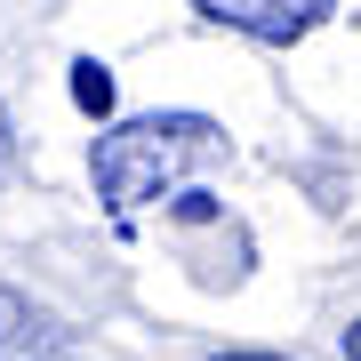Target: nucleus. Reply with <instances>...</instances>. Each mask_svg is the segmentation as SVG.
<instances>
[{"mask_svg":"<svg viewBox=\"0 0 361 361\" xmlns=\"http://www.w3.org/2000/svg\"><path fill=\"white\" fill-rule=\"evenodd\" d=\"M209 361H281V353H209Z\"/></svg>","mask_w":361,"mask_h":361,"instance_id":"7","label":"nucleus"},{"mask_svg":"<svg viewBox=\"0 0 361 361\" xmlns=\"http://www.w3.org/2000/svg\"><path fill=\"white\" fill-rule=\"evenodd\" d=\"M337 345H345V361H361V322H353L345 337H337Z\"/></svg>","mask_w":361,"mask_h":361,"instance_id":"6","label":"nucleus"},{"mask_svg":"<svg viewBox=\"0 0 361 361\" xmlns=\"http://www.w3.org/2000/svg\"><path fill=\"white\" fill-rule=\"evenodd\" d=\"M193 8L209 16V25H225V32H249V40H265V49H289V40H305L313 25H329L337 0H193Z\"/></svg>","mask_w":361,"mask_h":361,"instance_id":"2","label":"nucleus"},{"mask_svg":"<svg viewBox=\"0 0 361 361\" xmlns=\"http://www.w3.org/2000/svg\"><path fill=\"white\" fill-rule=\"evenodd\" d=\"M8 169H16V129H8V104H0V185H8Z\"/></svg>","mask_w":361,"mask_h":361,"instance_id":"5","label":"nucleus"},{"mask_svg":"<svg viewBox=\"0 0 361 361\" xmlns=\"http://www.w3.org/2000/svg\"><path fill=\"white\" fill-rule=\"evenodd\" d=\"M209 153H225L217 121L209 113H137V121H113L89 153V177H97V201L113 217L161 201L169 185H185Z\"/></svg>","mask_w":361,"mask_h":361,"instance_id":"1","label":"nucleus"},{"mask_svg":"<svg viewBox=\"0 0 361 361\" xmlns=\"http://www.w3.org/2000/svg\"><path fill=\"white\" fill-rule=\"evenodd\" d=\"M73 104H80L89 121H104V113H113V73H104L97 56H80V65H73Z\"/></svg>","mask_w":361,"mask_h":361,"instance_id":"4","label":"nucleus"},{"mask_svg":"<svg viewBox=\"0 0 361 361\" xmlns=\"http://www.w3.org/2000/svg\"><path fill=\"white\" fill-rule=\"evenodd\" d=\"M0 361H73L56 345V329L40 322L32 305H16V297H0Z\"/></svg>","mask_w":361,"mask_h":361,"instance_id":"3","label":"nucleus"}]
</instances>
